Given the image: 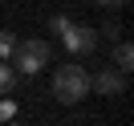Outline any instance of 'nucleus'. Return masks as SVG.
Instances as JSON below:
<instances>
[{"label":"nucleus","mask_w":134,"mask_h":126,"mask_svg":"<svg viewBox=\"0 0 134 126\" xmlns=\"http://www.w3.org/2000/svg\"><path fill=\"white\" fill-rule=\"evenodd\" d=\"M16 85H20V73L8 65V61H0V94H12Z\"/></svg>","instance_id":"6"},{"label":"nucleus","mask_w":134,"mask_h":126,"mask_svg":"<svg viewBox=\"0 0 134 126\" xmlns=\"http://www.w3.org/2000/svg\"><path fill=\"white\" fill-rule=\"evenodd\" d=\"M98 33H110V37H118V33H122V25H118V20H106V25H102Z\"/></svg>","instance_id":"10"},{"label":"nucleus","mask_w":134,"mask_h":126,"mask_svg":"<svg viewBox=\"0 0 134 126\" xmlns=\"http://www.w3.org/2000/svg\"><path fill=\"white\" fill-rule=\"evenodd\" d=\"M12 118H16V102H0V122H12Z\"/></svg>","instance_id":"9"},{"label":"nucleus","mask_w":134,"mask_h":126,"mask_svg":"<svg viewBox=\"0 0 134 126\" xmlns=\"http://www.w3.org/2000/svg\"><path fill=\"white\" fill-rule=\"evenodd\" d=\"M90 90L106 94V98H118V94L126 90V73H118V69H102L98 77H90Z\"/></svg>","instance_id":"4"},{"label":"nucleus","mask_w":134,"mask_h":126,"mask_svg":"<svg viewBox=\"0 0 134 126\" xmlns=\"http://www.w3.org/2000/svg\"><path fill=\"white\" fill-rule=\"evenodd\" d=\"M98 4H106V8H118V4H126V0H98Z\"/></svg>","instance_id":"11"},{"label":"nucleus","mask_w":134,"mask_h":126,"mask_svg":"<svg viewBox=\"0 0 134 126\" xmlns=\"http://www.w3.org/2000/svg\"><path fill=\"white\" fill-rule=\"evenodd\" d=\"M12 49H16V37H12V33H0V61H8Z\"/></svg>","instance_id":"7"},{"label":"nucleus","mask_w":134,"mask_h":126,"mask_svg":"<svg viewBox=\"0 0 134 126\" xmlns=\"http://www.w3.org/2000/svg\"><path fill=\"white\" fill-rule=\"evenodd\" d=\"M114 69H118V73H130V69H134V49H130L126 41L114 49Z\"/></svg>","instance_id":"5"},{"label":"nucleus","mask_w":134,"mask_h":126,"mask_svg":"<svg viewBox=\"0 0 134 126\" xmlns=\"http://www.w3.org/2000/svg\"><path fill=\"white\" fill-rule=\"evenodd\" d=\"M69 25H73V20H69V17H61V12H57V17H49V33H65Z\"/></svg>","instance_id":"8"},{"label":"nucleus","mask_w":134,"mask_h":126,"mask_svg":"<svg viewBox=\"0 0 134 126\" xmlns=\"http://www.w3.org/2000/svg\"><path fill=\"white\" fill-rule=\"evenodd\" d=\"M12 57L16 61H8V65H16L20 77H33V73H41V69L49 65V45L45 41H16Z\"/></svg>","instance_id":"2"},{"label":"nucleus","mask_w":134,"mask_h":126,"mask_svg":"<svg viewBox=\"0 0 134 126\" xmlns=\"http://www.w3.org/2000/svg\"><path fill=\"white\" fill-rule=\"evenodd\" d=\"M61 41H65V49H69V53L85 57V53L98 49V29H90V25H69L65 33H61Z\"/></svg>","instance_id":"3"},{"label":"nucleus","mask_w":134,"mask_h":126,"mask_svg":"<svg viewBox=\"0 0 134 126\" xmlns=\"http://www.w3.org/2000/svg\"><path fill=\"white\" fill-rule=\"evenodd\" d=\"M85 94H90V73H85L81 65H61L57 73H53V98L57 102L73 106V102H81Z\"/></svg>","instance_id":"1"}]
</instances>
